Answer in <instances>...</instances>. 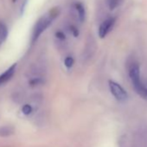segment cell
I'll return each mask as SVG.
<instances>
[{"instance_id": "1", "label": "cell", "mask_w": 147, "mask_h": 147, "mask_svg": "<svg viewBox=\"0 0 147 147\" xmlns=\"http://www.w3.org/2000/svg\"><path fill=\"white\" fill-rule=\"evenodd\" d=\"M58 14H59V10L57 8H54L37 21L33 30L32 42H36L39 38V36L44 32V30L51 24L54 19L58 16Z\"/></svg>"}, {"instance_id": "2", "label": "cell", "mask_w": 147, "mask_h": 147, "mask_svg": "<svg viewBox=\"0 0 147 147\" xmlns=\"http://www.w3.org/2000/svg\"><path fill=\"white\" fill-rule=\"evenodd\" d=\"M129 77L131 79V84L138 95H142L144 92V88H145L147 81H144L141 79L140 75V67L138 62H131L129 66Z\"/></svg>"}, {"instance_id": "3", "label": "cell", "mask_w": 147, "mask_h": 147, "mask_svg": "<svg viewBox=\"0 0 147 147\" xmlns=\"http://www.w3.org/2000/svg\"><path fill=\"white\" fill-rule=\"evenodd\" d=\"M109 88L110 91L113 94V95L115 97V99L119 101H125L128 98L127 92L117 82L113 81H109Z\"/></svg>"}, {"instance_id": "4", "label": "cell", "mask_w": 147, "mask_h": 147, "mask_svg": "<svg viewBox=\"0 0 147 147\" xmlns=\"http://www.w3.org/2000/svg\"><path fill=\"white\" fill-rule=\"evenodd\" d=\"M115 24V18H108L105 21L101 23L99 28V36L100 38H104L107 36V35L110 32V30L113 29V25Z\"/></svg>"}, {"instance_id": "5", "label": "cell", "mask_w": 147, "mask_h": 147, "mask_svg": "<svg viewBox=\"0 0 147 147\" xmlns=\"http://www.w3.org/2000/svg\"><path fill=\"white\" fill-rule=\"evenodd\" d=\"M15 68H16V64L12 65L9 69H7L4 74H2L0 76V86L6 83L13 76V74L15 72Z\"/></svg>"}, {"instance_id": "6", "label": "cell", "mask_w": 147, "mask_h": 147, "mask_svg": "<svg viewBox=\"0 0 147 147\" xmlns=\"http://www.w3.org/2000/svg\"><path fill=\"white\" fill-rule=\"evenodd\" d=\"M8 36V29L6 25L3 23H0V46L6 40Z\"/></svg>"}, {"instance_id": "7", "label": "cell", "mask_w": 147, "mask_h": 147, "mask_svg": "<svg viewBox=\"0 0 147 147\" xmlns=\"http://www.w3.org/2000/svg\"><path fill=\"white\" fill-rule=\"evenodd\" d=\"M124 2V0H106V3L109 10L113 11L119 7Z\"/></svg>"}, {"instance_id": "8", "label": "cell", "mask_w": 147, "mask_h": 147, "mask_svg": "<svg viewBox=\"0 0 147 147\" xmlns=\"http://www.w3.org/2000/svg\"><path fill=\"white\" fill-rule=\"evenodd\" d=\"M13 132H14V129L10 125H5L0 127V136L1 137L11 136V134H13Z\"/></svg>"}, {"instance_id": "9", "label": "cell", "mask_w": 147, "mask_h": 147, "mask_svg": "<svg viewBox=\"0 0 147 147\" xmlns=\"http://www.w3.org/2000/svg\"><path fill=\"white\" fill-rule=\"evenodd\" d=\"M76 8L77 12H78L79 18H80V20L82 22V21L85 19V9H84L83 5H82L81 3L76 4Z\"/></svg>"}, {"instance_id": "10", "label": "cell", "mask_w": 147, "mask_h": 147, "mask_svg": "<svg viewBox=\"0 0 147 147\" xmlns=\"http://www.w3.org/2000/svg\"><path fill=\"white\" fill-rule=\"evenodd\" d=\"M74 62H75V61H74L73 57H71V56H67L64 61V64L67 67V68L72 67V66L74 65Z\"/></svg>"}, {"instance_id": "11", "label": "cell", "mask_w": 147, "mask_h": 147, "mask_svg": "<svg viewBox=\"0 0 147 147\" xmlns=\"http://www.w3.org/2000/svg\"><path fill=\"white\" fill-rule=\"evenodd\" d=\"M31 112H32V107H31L30 105H25V106L23 107V113L24 114H26V115L30 114Z\"/></svg>"}, {"instance_id": "12", "label": "cell", "mask_w": 147, "mask_h": 147, "mask_svg": "<svg viewBox=\"0 0 147 147\" xmlns=\"http://www.w3.org/2000/svg\"><path fill=\"white\" fill-rule=\"evenodd\" d=\"M55 36H56V37H58L59 39H61V40H63L64 38H65V36H64V34L62 33V32H57L56 34H55Z\"/></svg>"}, {"instance_id": "13", "label": "cell", "mask_w": 147, "mask_h": 147, "mask_svg": "<svg viewBox=\"0 0 147 147\" xmlns=\"http://www.w3.org/2000/svg\"><path fill=\"white\" fill-rule=\"evenodd\" d=\"M12 1H13V2H15V1H16V0H12Z\"/></svg>"}]
</instances>
